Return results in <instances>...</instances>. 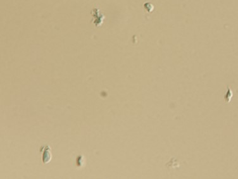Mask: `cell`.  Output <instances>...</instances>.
Listing matches in <instances>:
<instances>
[{"label": "cell", "mask_w": 238, "mask_h": 179, "mask_svg": "<svg viewBox=\"0 0 238 179\" xmlns=\"http://www.w3.org/2000/svg\"><path fill=\"white\" fill-rule=\"evenodd\" d=\"M51 159V150L49 146H46L45 147V151L43 155V161L44 163H48Z\"/></svg>", "instance_id": "obj_1"}, {"label": "cell", "mask_w": 238, "mask_h": 179, "mask_svg": "<svg viewBox=\"0 0 238 179\" xmlns=\"http://www.w3.org/2000/svg\"><path fill=\"white\" fill-rule=\"evenodd\" d=\"M232 96H233L232 91H231L229 87H227V92L225 95V96H224V100H225L226 103H229L230 101L231 98H232Z\"/></svg>", "instance_id": "obj_2"}]
</instances>
